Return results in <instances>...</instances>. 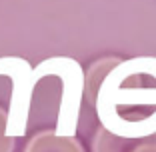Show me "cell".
I'll list each match as a JSON object with an SVG mask.
<instances>
[{
  "mask_svg": "<svg viewBox=\"0 0 156 152\" xmlns=\"http://www.w3.org/2000/svg\"><path fill=\"white\" fill-rule=\"evenodd\" d=\"M6 124H8V110L0 106V152H12L16 146V138L8 136L6 132Z\"/></svg>",
  "mask_w": 156,
  "mask_h": 152,
  "instance_id": "obj_7",
  "label": "cell"
},
{
  "mask_svg": "<svg viewBox=\"0 0 156 152\" xmlns=\"http://www.w3.org/2000/svg\"><path fill=\"white\" fill-rule=\"evenodd\" d=\"M154 138H126V136H118L112 134L110 130H106L104 126L96 130L94 138H92V152H134L140 144H144L146 140Z\"/></svg>",
  "mask_w": 156,
  "mask_h": 152,
  "instance_id": "obj_5",
  "label": "cell"
},
{
  "mask_svg": "<svg viewBox=\"0 0 156 152\" xmlns=\"http://www.w3.org/2000/svg\"><path fill=\"white\" fill-rule=\"evenodd\" d=\"M122 58L118 56H104V58L96 60V62H92L90 68L84 72V98L90 106H94L96 102V94H98V88H100L102 80L104 76L108 74V70L114 68Z\"/></svg>",
  "mask_w": 156,
  "mask_h": 152,
  "instance_id": "obj_6",
  "label": "cell"
},
{
  "mask_svg": "<svg viewBox=\"0 0 156 152\" xmlns=\"http://www.w3.org/2000/svg\"><path fill=\"white\" fill-rule=\"evenodd\" d=\"M156 106V56L120 60L108 70L96 94L94 110L100 126L126 138L156 136V112L146 118H126L120 108Z\"/></svg>",
  "mask_w": 156,
  "mask_h": 152,
  "instance_id": "obj_1",
  "label": "cell"
},
{
  "mask_svg": "<svg viewBox=\"0 0 156 152\" xmlns=\"http://www.w3.org/2000/svg\"><path fill=\"white\" fill-rule=\"evenodd\" d=\"M24 152H84V146L76 136L58 134L56 130H42L26 142Z\"/></svg>",
  "mask_w": 156,
  "mask_h": 152,
  "instance_id": "obj_4",
  "label": "cell"
},
{
  "mask_svg": "<svg viewBox=\"0 0 156 152\" xmlns=\"http://www.w3.org/2000/svg\"><path fill=\"white\" fill-rule=\"evenodd\" d=\"M134 152H156V138L146 140V142H144V144H140V146H138Z\"/></svg>",
  "mask_w": 156,
  "mask_h": 152,
  "instance_id": "obj_8",
  "label": "cell"
},
{
  "mask_svg": "<svg viewBox=\"0 0 156 152\" xmlns=\"http://www.w3.org/2000/svg\"><path fill=\"white\" fill-rule=\"evenodd\" d=\"M34 80L44 76H58L62 80V98H60V110L56 132L74 136L78 126V114H80V102L84 98V70L76 60L68 56H54V58L42 60L34 66Z\"/></svg>",
  "mask_w": 156,
  "mask_h": 152,
  "instance_id": "obj_2",
  "label": "cell"
},
{
  "mask_svg": "<svg viewBox=\"0 0 156 152\" xmlns=\"http://www.w3.org/2000/svg\"><path fill=\"white\" fill-rule=\"evenodd\" d=\"M32 70L34 68H30L26 60L18 58V56L0 58V76H8L12 80V100H10L6 132L14 138L24 136V132H26L30 100H32V92L36 86Z\"/></svg>",
  "mask_w": 156,
  "mask_h": 152,
  "instance_id": "obj_3",
  "label": "cell"
}]
</instances>
